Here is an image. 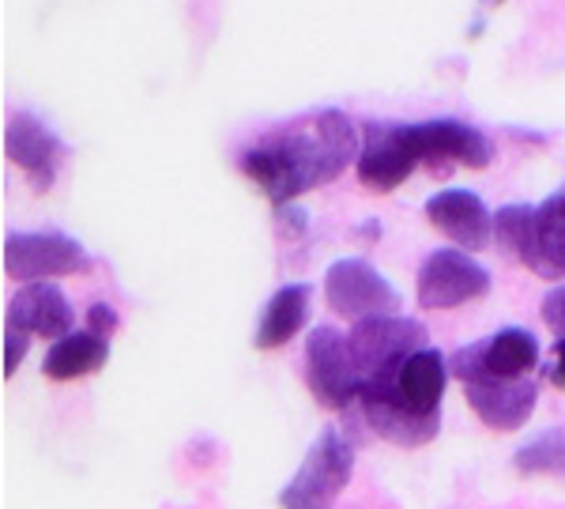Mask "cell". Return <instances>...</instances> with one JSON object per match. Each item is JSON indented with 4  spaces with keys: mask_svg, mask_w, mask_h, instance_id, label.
Listing matches in <instances>:
<instances>
[{
    "mask_svg": "<svg viewBox=\"0 0 565 509\" xmlns=\"http://www.w3.org/2000/svg\"><path fill=\"white\" fill-rule=\"evenodd\" d=\"M309 303H313V287L309 284H287L268 298L257 325V348L271 351L282 348L287 340H295L309 321Z\"/></svg>",
    "mask_w": 565,
    "mask_h": 509,
    "instance_id": "obj_17",
    "label": "cell"
},
{
    "mask_svg": "<svg viewBox=\"0 0 565 509\" xmlns=\"http://www.w3.org/2000/svg\"><path fill=\"white\" fill-rule=\"evenodd\" d=\"M354 471V445L348 434L328 426V431L309 445L306 460L298 465L295 479L282 487L279 506L282 509H332L343 487L351 484Z\"/></svg>",
    "mask_w": 565,
    "mask_h": 509,
    "instance_id": "obj_3",
    "label": "cell"
},
{
    "mask_svg": "<svg viewBox=\"0 0 565 509\" xmlns=\"http://www.w3.org/2000/svg\"><path fill=\"white\" fill-rule=\"evenodd\" d=\"M532 220H535V204H505L494 212V242L505 253L524 261L527 242H532Z\"/></svg>",
    "mask_w": 565,
    "mask_h": 509,
    "instance_id": "obj_21",
    "label": "cell"
},
{
    "mask_svg": "<svg viewBox=\"0 0 565 509\" xmlns=\"http://www.w3.org/2000/svg\"><path fill=\"white\" fill-rule=\"evenodd\" d=\"M117 325H121V317H117L114 306L95 303V306L87 310V329H90V332H98V336H106V340L117 332Z\"/></svg>",
    "mask_w": 565,
    "mask_h": 509,
    "instance_id": "obj_23",
    "label": "cell"
},
{
    "mask_svg": "<svg viewBox=\"0 0 565 509\" xmlns=\"http://www.w3.org/2000/svg\"><path fill=\"white\" fill-rule=\"evenodd\" d=\"M8 329L23 336H42V340H65L76 325L68 295L57 284H23L8 298Z\"/></svg>",
    "mask_w": 565,
    "mask_h": 509,
    "instance_id": "obj_14",
    "label": "cell"
},
{
    "mask_svg": "<svg viewBox=\"0 0 565 509\" xmlns=\"http://www.w3.org/2000/svg\"><path fill=\"white\" fill-rule=\"evenodd\" d=\"M324 298L335 314L354 325L399 314V290L362 257H343L324 272Z\"/></svg>",
    "mask_w": 565,
    "mask_h": 509,
    "instance_id": "obj_7",
    "label": "cell"
},
{
    "mask_svg": "<svg viewBox=\"0 0 565 509\" xmlns=\"http://www.w3.org/2000/svg\"><path fill=\"white\" fill-rule=\"evenodd\" d=\"M524 265L543 279L565 276V193L535 204L532 242H527Z\"/></svg>",
    "mask_w": 565,
    "mask_h": 509,
    "instance_id": "obj_16",
    "label": "cell"
},
{
    "mask_svg": "<svg viewBox=\"0 0 565 509\" xmlns=\"http://www.w3.org/2000/svg\"><path fill=\"white\" fill-rule=\"evenodd\" d=\"M412 144L418 151V162L441 174L445 167H471L482 170L494 162V140L487 132L471 129L452 117H434V121L412 125Z\"/></svg>",
    "mask_w": 565,
    "mask_h": 509,
    "instance_id": "obj_10",
    "label": "cell"
},
{
    "mask_svg": "<svg viewBox=\"0 0 565 509\" xmlns=\"http://www.w3.org/2000/svg\"><path fill=\"white\" fill-rule=\"evenodd\" d=\"M449 374V359L437 348H423L407 354L392 374L366 381L359 400H377V404H388L404 415H415V420H430V415H441Z\"/></svg>",
    "mask_w": 565,
    "mask_h": 509,
    "instance_id": "obj_2",
    "label": "cell"
},
{
    "mask_svg": "<svg viewBox=\"0 0 565 509\" xmlns=\"http://www.w3.org/2000/svg\"><path fill=\"white\" fill-rule=\"evenodd\" d=\"M546 381L554 389H565V340H554V351H551V362L543 367Z\"/></svg>",
    "mask_w": 565,
    "mask_h": 509,
    "instance_id": "obj_25",
    "label": "cell"
},
{
    "mask_svg": "<svg viewBox=\"0 0 565 509\" xmlns=\"http://www.w3.org/2000/svg\"><path fill=\"white\" fill-rule=\"evenodd\" d=\"M426 340H430L426 325L404 314L370 317V321L351 325V332H348V348H351L354 367H359V374H362V385L373 378L392 374L407 354L430 348Z\"/></svg>",
    "mask_w": 565,
    "mask_h": 509,
    "instance_id": "obj_5",
    "label": "cell"
},
{
    "mask_svg": "<svg viewBox=\"0 0 565 509\" xmlns=\"http://www.w3.org/2000/svg\"><path fill=\"white\" fill-rule=\"evenodd\" d=\"M513 465L521 476H558V479H565V426H551V431L527 438L521 449L513 453Z\"/></svg>",
    "mask_w": 565,
    "mask_h": 509,
    "instance_id": "obj_20",
    "label": "cell"
},
{
    "mask_svg": "<svg viewBox=\"0 0 565 509\" xmlns=\"http://www.w3.org/2000/svg\"><path fill=\"white\" fill-rule=\"evenodd\" d=\"M426 220L445 234L457 250L476 253L494 238V215L471 189H445L426 200Z\"/></svg>",
    "mask_w": 565,
    "mask_h": 509,
    "instance_id": "obj_15",
    "label": "cell"
},
{
    "mask_svg": "<svg viewBox=\"0 0 565 509\" xmlns=\"http://www.w3.org/2000/svg\"><path fill=\"white\" fill-rule=\"evenodd\" d=\"M302 367H306V385L309 393L321 400L324 407H343L359 404L362 396V374L351 359L348 348V332H335L332 325H321L306 336V354H302Z\"/></svg>",
    "mask_w": 565,
    "mask_h": 509,
    "instance_id": "obj_6",
    "label": "cell"
},
{
    "mask_svg": "<svg viewBox=\"0 0 565 509\" xmlns=\"http://www.w3.org/2000/svg\"><path fill=\"white\" fill-rule=\"evenodd\" d=\"M463 396H468L471 412L479 415V423H487L498 434H509L532 420L540 385L532 378H476L463 381Z\"/></svg>",
    "mask_w": 565,
    "mask_h": 509,
    "instance_id": "obj_12",
    "label": "cell"
},
{
    "mask_svg": "<svg viewBox=\"0 0 565 509\" xmlns=\"http://www.w3.org/2000/svg\"><path fill=\"white\" fill-rule=\"evenodd\" d=\"M540 340L527 329H501L490 340H476L468 348L452 351L449 370L460 381L476 378H532L540 367Z\"/></svg>",
    "mask_w": 565,
    "mask_h": 509,
    "instance_id": "obj_9",
    "label": "cell"
},
{
    "mask_svg": "<svg viewBox=\"0 0 565 509\" xmlns=\"http://www.w3.org/2000/svg\"><path fill=\"white\" fill-rule=\"evenodd\" d=\"M490 290V272L463 250H437L418 268V306L423 310H452L468 306Z\"/></svg>",
    "mask_w": 565,
    "mask_h": 509,
    "instance_id": "obj_8",
    "label": "cell"
},
{
    "mask_svg": "<svg viewBox=\"0 0 565 509\" xmlns=\"http://www.w3.org/2000/svg\"><path fill=\"white\" fill-rule=\"evenodd\" d=\"M359 181L373 193L404 185L418 167V151L412 144V125H385L373 121L362 129V151H359Z\"/></svg>",
    "mask_w": 565,
    "mask_h": 509,
    "instance_id": "obj_11",
    "label": "cell"
},
{
    "mask_svg": "<svg viewBox=\"0 0 565 509\" xmlns=\"http://www.w3.org/2000/svg\"><path fill=\"white\" fill-rule=\"evenodd\" d=\"M109 359V340L98 332H68L65 340L50 343V351H45L42 359V370L50 381H76L84 374H95V370H103Z\"/></svg>",
    "mask_w": 565,
    "mask_h": 509,
    "instance_id": "obj_18",
    "label": "cell"
},
{
    "mask_svg": "<svg viewBox=\"0 0 565 509\" xmlns=\"http://www.w3.org/2000/svg\"><path fill=\"white\" fill-rule=\"evenodd\" d=\"M359 151L362 136L348 114L313 110L264 132L249 151H242L238 167L282 208L309 189L335 181L351 162H359Z\"/></svg>",
    "mask_w": 565,
    "mask_h": 509,
    "instance_id": "obj_1",
    "label": "cell"
},
{
    "mask_svg": "<svg viewBox=\"0 0 565 509\" xmlns=\"http://www.w3.org/2000/svg\"><path fill=\"white\" fill-rule=\"evenodd\" d=\"M540 314H543L546 329L554 332V340H565V284L554 287V290H546Z\"/></svg>",
    "mask_w": 565,
    "mask_h": 509,
    "instance_id": "obj_22",
    "label": "cell"
},
{
    "mask_svg": "<svg viewBox=\"0 0 565 509\" xmlns=\"http://www.w3.org/2000/svg\"><path fill=\"white\" fill-rule=\"evenodd\" d=\"M359 407H362V415H366L370 431L377 434V438L399 445V449H423V445H430L437 438V431H441V415L415 420V415H404L388 404H377V400H359Z\"/></svg>",
    "mask_w": 565,
    "mask_h": 509,
    "instance_id": "obj_19",
    "label": "cell"
},
{
    "mask_svg": "<svg viewBox=\"0 0 565 509\" xmlns=\"http://www.w3.org/2000/svg\"><path fill=\"white\" fill-rule=\"evenodd\" d=\"M4 272L15 284H50L57 276L90 272V257L84 242L61 231H12L4 238Z\"/></svg>",
    "mask_w": 565,
    "mask_h": 509,
    "instance_id": "obj_4",
    "label": "cell"
},
{
    "mask_svg": "<svg viewBox=\"0 0 565 509\" xmlns=\"http://www.w3.org/2000/svg\"><path fill=\"white\" fill-rule=\"evenodd\" d=\"M23 354H26V336L4 325V378H12L20 370Z\"/></svg>",
    "mask_w": 565,
    "mask_h": 509,
    "instance_id": "obj_24",
    "label": "cell"
},
{
    "mask_svg": "<svg viewBox=\"0 0 565 509\" xmlns=\"http://www.w3.org/2000/svg\"><path fill=\"white\" fill-rule=\"evenodd\" d=\"M4 156L15 162L20 170H26L31 185L45 193V189L57 181L61 167V140L53 136V129L45 121H39L34 114H12L4 125Z\"/></svg>",
    "mask_w": 565,
    "mask_h": 509,
    "instance_id": "obj_13",
    "label": "cell"
}]
</instances>
